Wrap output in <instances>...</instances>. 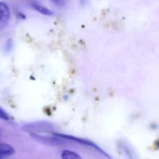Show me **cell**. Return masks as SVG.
<instances>
[{
	"label": "cell",
	"mask_w": 159,
	"mask_h": 159,
	"mask_svg": "<svg viewBox=\"0 0 159 159\" xmlns=\"http://www.w3.org/2000/svg\"><path fill=\"white\" fill-rule=\"evenodd\" d=\"M3 157H3V156H2L1 154H0V159H2Z\"/></svg>",
	"instance_id": "cell-6"
},
{
	"label": "cell",
	"mask_w": 159,
	"mask_h": 159,
	"mask_svg": "<svg viewBox=\"0 0 159 159\" xmlns=\"http://www.w3.org/2000/svg\"><path fill=\"white\" fill-rule=\"evenodd\" d=\"M10 17V11L5 2H0V23H6Z\"/></svg>",
	"instance_id": "cell-1"
},
{
	"label": "cell",
	"mask_w": 159,
	"mask_h": 159,
	"mask_svg": "<svg viewBox=\"0 0 159 159\" xmlns=\"http://www.w3.org/2000/svg\"><path fill=\"white\" fill-rule=\"evenodd\" d=\"M15 151L14 148L11 145L7 144V143H0V154L3 157L6 156H10L14 154Z\"/></svg>",
	"instance_id": "cell-2"
},
{
	"label": "cell",
	"mask_w": 159,
	"mask_h": 159,
	"mask_svg": "<svg viewBox=\"0 0 159 159\" xmlns=\"http://www.w3.org/2000/svg\"><path fill=\"white\" fill-rule=\"evenodd\" d=\"M0 118H2V119H6V120L9 119V116L8 115V114L6 113V112H5V111L3 110L2 108H0Z\"/></svg>",
	"instance_id": "cell-5"
},
{
	"label": "cell",
	"mask_w": 159,
	"mask_h": 159,
	"mask_svg": "<svg viewBox=\"0 0 159 159\" xmlns=\"http://www.w3.org/2000/svg\"><path fill=\"white\" fill-rule=\"evenodd\" d=\"M62 159H82L79 154L69 150H65L61 153Z\"/></svg>",
	"instance_id": "cell-3"
},
{
	"label": "cell",
	"mask_w": 159,
	"mask_h": 159,
	"mask_svg": "<svg viewBox=\"0 0 159 159\" xmlns=\"http://www.w3.org/2000/svg\"><path fill=\"white\" fill-rule=\"evenodd\" d=\"M33 7H34L36 10L38 11L40 13L43 14V15L52 16L53 14H54L51 9H48L47 7H45V6H41V5L40 4H37V3H34V4H33Z\"/></svg>",
	"instance_id": "cell-4"
}]
</instances>
